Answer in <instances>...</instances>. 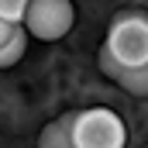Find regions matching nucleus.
<instances>
[{"label": "nucleus", "mask_w": 148, "mask_h": 148, "mask_svg": "<svg viewBox=\"0 0 148 148\" xmlns=\"http://www.w3.org/2000/svg\"><path fill=\"white\" fill-rule=\"evenodd\" d=\"M100 55H107L117 66H127V69L148 66V14L127 10V14L114 17Z\"/></svg>", "instance_id": "obj_1"}, {"label": "nucleus", "mask_w": 148, "mask_h": 148, "mask_svg": "<svg viewBox=\"0 0 148 148\" xmlns=\"http://www.w3.org/2000/svg\"><path fill=\"white\" fill-rule=\"evenodd\" d=\"M127 141L124 121L107 107H90L76 114V148H121Z\"/></svg>", "instance_id": "obj_2"}, {"label": "nucleus", "mask_w": 148, "mask_h": 148, "mask_svg": "<svg viewBox=\"0 0 148 148\" xmlns=\"http://www.w3.org/2000/svg\"><path fill=\"white\" fill-rule=\"evenodd\" d=\"M73 21H76V10L69 0H31V7L24 14V24H28L31 38H41V41L66 38Z\"/></svg>", "instance_id": "obj_3"}, {"label": "nucleus", "mask_w": 148, "mask_h": 148, "mask_svg": "<svg viewBox=\"0 0 148 148\" xmlns=\"http://www.w3.org/2000/svg\"><path fill=\"white\" fill-rule=\"evenodd\" d=\"M28 24L24 21H3L0 24V66L10 69L17 66V59L28 52Z\"/></svg>", "instance_id": "obj_4"}, {"label": "nucleus", "mask_w": 148, "mask_h": 148, "mask_svg": "<svg viewBox=\"0 0 148 148\" xmlns=\"http://www.w3.org/2000/svg\"><path fill=\"white\" fill-rule=\"evenodd\" d=\"M100 73L110 76L117 86H124L127 93L134 97H148V66H138V69H127V66H117L114 59L100 55Z\"/></svg>", "instance_id": "obj_5"}, {"label": "nucleus", "mask_w": 148, "mask_h": 148, "mask_svg": "<svg viewBox=\"0 0 148 148\" xmlns=\"http://www.w3.org/2000/svg\"><path fill=\"white\" fill-rule=\"evenodd\" d=\"M41 148H76V114H62L59 121H48L38 134Z\"/></svg>", "instance_id": "obj_6"}, {"label": "nucleus", "mask_w": 148, "mask_h": 148, "mask_svg": "<svg viewBox=\"0 0 148 148\" xmlns=\"http://www.w3.org/2000/svg\"><path fill=\"white\" fill-rule=\"evenodd\" d=\"M31 0H0V21H24Z\"/></svg>", "instance_id": "obj_7"}]
</instances>
